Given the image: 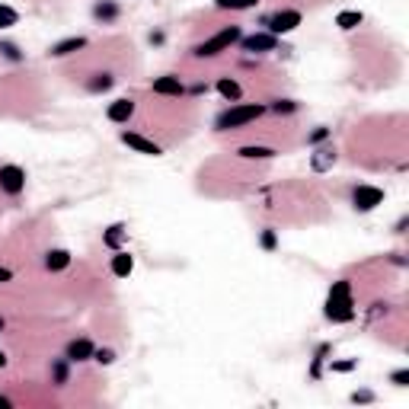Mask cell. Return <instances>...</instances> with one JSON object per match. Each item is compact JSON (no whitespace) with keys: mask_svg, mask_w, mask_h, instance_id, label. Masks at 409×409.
I'll use <instances>...</instances> for the list:
<instances>
[{"mask_svg":"<svg viewBox=\"0 0 409 409\" xmlns=\"http://www.w3.org/2000/svg\"><path fill=\"white\" fill-rule=\"evenodd\" d=\"M23 189H26V170L16 167V163L0 167V192H7V196H19Z\"/></svg>","mask_w":409,"mask_h":409,"instance_id":"5b68a950","label":"cell"},{"mask_svg":"<svg viewBox=\"0 0 409 409\" xmlns=\"http://www.w3.org/2000/svg\"><path fill=\"white\" fill-rule=\"evenodd\" d=\"M352 400H355V403H368V400H371V393H355Z\"/></svg>","mask_w":409,"mask_h":409,"instance_id":"836d02e7","label":"cell"},{"mask_svg":"<svg viewBox=\"0 0 409 409\" xmlns=\"http://www.w3.org/2000/svg\"><path fill=\"white\" fill-rule=\"evenodd\" d=\"M0 409H13V400H10V397H3V393H0Z\"/></svg>","mask_w":409,"mask_h":409,"instance_id":"d6a6232c","label":"cell"},{"mask_svg":"<svg viewBox=\"0 0 409 409\" xmlns=\"http://www.w3.org/2000/svg\"><path fill=\"white\" fill-rule=\"evenodd\" d=\"M19 23V13L13 7H7V3H0V29H10Z\"/></svg>","mask_w":409,"mask_h":409,"instance_id":"44dd1931","label":"cell"},{"mask_svg":"<svg viewBox=\"0 0 409 409\" xmlns=\"http://www.w3.org/2000/svg\"><path fill=\"white\" fill-rule=\"evenodd\" d=\"M121 240H125V227H121V224H112L109 231L102 233V243H106L109 250H121Z\"/></svg>","mask_w":409,"mask_h":409,"instance_id":"ac0fdd59","label":"cell"},{"mask_svg":"<svg viewBox=\"0 0 409 409\" xmlns=\"http://www.w3.org/2000/svg\"><path fill=\"white\" fill-rule=\"evenodd\" d=\"M131 272H135V256L128 250H115V256H112V275L115 279H128Z\"/></svg>","mask_w":409,"mask_h":409,"instance_id":"4fadbf2b","label":"cell"},{"mask_svg":"<svg viewBox=\"0 0 409 409\" xmlns=\"http://www.w3.org/2000/svg\"><path fill=\"white\" fill-rule=\"evenodd\" d=\"M93 352H96V345L86 339V336H80V339H71L67 342V349H65V358L71 364H77V362H90L93 358Z\"/></svg>","mask_w":409,"mask_h":409,"instance_id":"9c48e42d","label":"cell"},{"mask_svg":"<svg viewBox=\"0 0 409 409\" xmlns=\"http://www.w3.org/2000/svg\"><path fill=\"white\" fill-rule=\"evenodd\" d=\"M301 13L298 10H275L272 16H266V32H272V36H288V32H294V29L301 26Z\"/></svg>","mask_w":409,"mask_h":409,"instance_id":"277c9868","label":"cell"},{"mask_svg":"<svg viewBox=\"0 0 409 409\" xmlns=\"http://www.w3.org/2000/svg\"><path fill=\"white\" fill-rule=\"evenodd\" d=\"M218 93H221L227 102H240L243 100V86L237 84L233 77H221V80H218Z\"/></svg>","mask_w":409,"mask_h":409,"instance_id":"5bb4252c","label":"cell"},{"mask_svg":"<svg viewBox=\"0 0 409 409\" xmlns=\"http://www.w3.org/2000/svg\"><path fill=\"white\" fill-rule=\"evenodd\" d=\"M333 160H336V150L333 148H320L314 154V170H316V173H323V170L333 167Z\"/></svg>","mask_w":409,"mask_h":409,"instance_id":"ffe728a7","label":"cell"},{"mask_svg":"<svg viewBox=\"0 0 409 409\" xmlns=\"http://www.w3.org/2000/svg\"><path fill=\"white\" fill-rule=\"evenodd\" d=\"M121 144H128L131 150H138V154H144V157H160V154H163V148H160L157 141L144 138V135H138V131H121Z\"/></svg>","mask_w":409,"mask_h":409,"instance_id":"ba28073f","label":"cell"},{"mask_svg":"<svg viewBox=\"0 0 409 409\" xmlns=\"http://www.w3.org/2000/svg\"><path fill=\"white\" fill-rule=\"evenodd\" d=\"M362 23H364V16L358 13V10H342V13L336 16V26L345 29V32H349V29H355V26H362Z\"/></svg>","mask_w":409,"mask_h":409,"instance_id":"e0dca14e","label":"cell"},{"mask_svg":"<svg viewBox=\"0 0 409 409\" xmlns=\"http://www.w3.org/2000/svg\"><path fill=\"white\" fill-rule=\"evenodd\" d=\"M240 38H243L240 26H224L221 32H214L211 38H204L202 45L196 48V55L198 58H214V55H221V51H231V45H237Z\"/></svg>","mask_w":409,"mask_h":409,"instance_id":"3957f363","label":"cell"},{"mask_svg":"<svg viewBox=\"0 0 409 409\" xmlns=\"http://www.w3.org/2000/svg\"><path fill=\"white\" fill-rule=\"evenodd\" d=\"M259 0H218V10H250Z\"/></svg>","mask_w":409,"mask_h":409,"instance_id":"7402d4cb","label":"cell"},{"mask_svg":"<svg viewBox=\"0 0 409 409\" xmlns=\"http://www.w3.org/2000/svg\"><path fill=\"white\" fill-rule=\"evenodd\" d=\"M390 384H397V387H406V384H409V371H406V368L393 371V374H390Z\"/></svg>","mask_w":409,"mask_h":409,"instance_id":"83f0119b","label":"cell"},{"mask_svg":"<svg viewBox=\"0 0 409 409\" xmlns=\"http://www.w3.org/2000/svg\"><path fill=\"white\" fill-rule=\"evenodd\" d=\"M150 86H154V93L157 96H186V84H183L179 77H173V74L157 77Z\"/></svg>","mask_w":409,"mask_h":409,"instance_id":"30bf717a","label":"cell"},{"mask_svg":"<svg viewBox=\"0 0 409 409\" xmlns=\"http://www.w3.org/2000/svg\"><path fill=\"white\" fill-rule=\"evenodd\" d=\"M0 55L10 58V61H23V55H19L16 45H10V42H0Z\"/></svg>","mask_w":409,"mask_h":409,"instance_id":"d4e9b609","label":"cell"},{"mask_svg":"<svg viewBox=\"0 0 409 409\" xmlns=\"http://www.w3.org/2000/svg\"><path fill=\"white\" fill-rule=\"evenodd\" d=\"M0 368H7V355L0 352Z\"/></svg>","mask_w":409,"mask_h":409,"instance_id":"e575fe53","label":"cell"},{"mask_svg":"<svg viewBox=\"0 0 409 409\" xmlns=\"http://www.w3.org/2000/svg\"><path fill=\"white\" fill-rule=\"evenodd\" d=\"M51 374H55V384H67V358H58Z\"/></svg>","mask_w":409,"mask_h":409,"instance_id":"cb8c5ba5","label":"cell"},{"mask_svg":"<svg viewBox=\"0 0 409 409\" xmlns=\"http://www.w3.org/2000/svg\"><path fill=\"white\" fill-rule=\"evenodd\" d=\"M80 48H86L84 36H67V38H61V42H55V45L48 48V55L51 58H67V55H74V51H80Z\"/></svg>","mask_w":409,"mask_h":409,"instance_id":"8fae6325","label":"cell"},{"mask_svg":"<svg viewBox=\"0 0 409 409\" xmlns=\"http://www.w3.org/2000/svg\"><path fill=\"white\" fill-rule=\"evenodd\" d=\"M355 368V362H336L333 364V371H352Z\"/></svg>","mask_w":409,"mask_h":409,"instance_id":"1f68e13d","label":"cell"},{"mask_svg":"<svg viewBox=\"0 0 409 409\" xmlns=\"http://www.w3.org/2000/svg\"><path fill=\"white\" fill-rule=\"evenodd\" d=\"M93 16L102 19V23H112V19L119 16V3H112V0H102V3H96V7H93Z\"/></svg>","mask_w":409,"mask_h":409,"instance_id":"d6986e66","label":"cell"},{"mask_svg":"<svg viewBox=\"0 0 409 409\" xmlns=\"http://www.w3.org/2000/svg\"><path fill=\"white\" fill-rule=\"evenodd\" d=\"M71 266V253L67 250H48L45 253V269L48 272H65Z\"/></svg>","mask_w":409,"mask_h":409,"instance_id":"9a60e30c","label":"cell"},{"mask_svg":"<svg viewBox=\"0 0 409 409\" xmlns=\"http://www.w3.org/2000/svg\"><path fill=\"white\" fill-rule=\"evenodd\" d=\"M7 281H13V269H7V266H0V285H7Z\"/></svg>","mask_w":409,"mask_h":409,"instance_id":"4dcf8cb0","label":"cell"},{"mask_svg":"<svg viewBox=\"0 0 409 409\" xmlns=\"http://www.w3.org/2000/svg\"><path fill=\"white\" fill-rule=\"evenodd\" d=\"M352 204L358 208V211H374L377 204H384V189H377V186H355Z\"/></svg>","mask_w":409,"mask_h":409,"instance_id":"52a82bcc","label":"cell"},{"mask_svg":"<svg viewBox=\"0 0 409 409\" xmlns=\"http://www.w3.org/2000/svg\"><path fill=\"white\" fill-rule=\"evenodd\" d=\"M272 109L279 112V115H281V112L288 115V112H298V102H294V100H279V102H275V106H272Z\"/></svg>","mask_w":409,"mask_h":409,"instance_id":"4316f807","label":"cell"},{"mask_svg":"<svg viewBox=\"0 0 409 409\" xmlns=\"http://www.w3.org/2000/svg\"><path fill=\"white\" fill-rule=\"evenodd\" d=\"M0 329H3V316H0Z\"/></svg>","mask_w":409,"mask_h":409,"instance_id":"d590c367","label":"cell"},{"mask_svg":"<svg viewBox=\"0 0 409 409\" xmlns=\"http://www.w3.org/2000/svg\"><path fill=\"white\" fill-rule=\"evenodd\" d=\"M240 48L246 55H266V51L279 48V36H272V32H253V36L240 38Z\"/></svg>","mask_w":409,"mask_h":409,"instance_id":"8992f818","label":"cell"},{"mask_svg":"<svg viewBox=\"0 0 409 409\" xmlns=\"http://www.w3.org/2000/svg\"><path fill=\"white\" fill-rule=\"evenodd\" d=\"M262 112H266V106H259V102H231V106L214 119V128L218 131H240V128H246V125H253Z\"/></svg>","mask_w":409,"mask_h":409,"instance_id":"7a4b0ae2","label":"cell"},{"mask_svg":"<svg viewBox=\"0 0 409 409\" xmlns=\"http://www.w3.org/2000/svg\"><path fill=\"white\" fill-rule=\"evenodd\" d=\"M115 84V80H112V74H96V80H90V90H93V93H100V90H109V86Z\"/></svg>","mask_w":409,"mask_h":409,"instance_id":"603a6c76","label":"cell"},{"mask_svg":"<svg viewBox=\"0 0 409 409\" xmlns=\"http://www.w3.org/2000/svg\"><path fill=\"white\" fill-rule=\"evenodd\" d=\"M326 320L333 323H349L355 316V298H352V281L349 279H339L333 281V288L326 294V307H323Z\"/></svg>","mask_w":409,"mask_h":409,"instance_id":"6da1fadb","label":"cell"},{"mask_svg":"<svg viewBox=\"0 0 409 409\" xmlns=\"http://www.w3.org/2000/svg\"><path fill=\"white\" fill-rule=\"evenodd\" d=\"M329 138V128H316L314 135H310V144H320V141Z\"/></svg>","mask_w":409,"mask_h":409,"instance_id":"f546056e","label":"cell"},{"mask_svg":"<svg viewBox=\"0 0 409 409\" xmlns=\"http://www.w3.org/2000/svg\"><path fill=\"white\" fill-rule=\"evenodd\" d=\"M93 362L112 364V362H115V352H112V349H96V352H93Z\"/></svg>","mask_w":409,"mask_h":409,"instance_id":"484cf974","label":"cell"},{"mask_svg":"<svg viewBox=\"0 0 409 409\" xmlns=\"http://www.w3.org/2000/svg\"><path fill=\"white\" fill-rule=\"evenodd\" d=\"M237 154H240L243 160H269V157H275V150L266 148V144H243Z\"/></svg>","mask_w":409,"mask_h":409,"instance_id":"2e32d148","label":"cell"},{"mask_svg":"<svg viewBox=\"0 0 409 409\" xmlns=\"http://www.w3.org/2000/svg\"><path fill=\"white\" fill-rule=\"evenodd\" d=\"M275 231H262V246H266V250H275Z\"/></svg>","mask_w":409,"mask_h":409,"instance_id":"f1b7e54d","label":"cell"},{"mask_svg":"<svg viewBox=\"0 0 409 409\" xmlns=\"http://www.w3.org/2000/svg\"><path fill=\"white\" fill-rule=\"evenodd\" d=\"M131 115H135V100H115V102H109V109H106V119L115 121V125H125Z\"/></svg>","mask_w":409,"mask_h":409,"instance_id":"7c38bea8","label":"cell"}]
</instances>
